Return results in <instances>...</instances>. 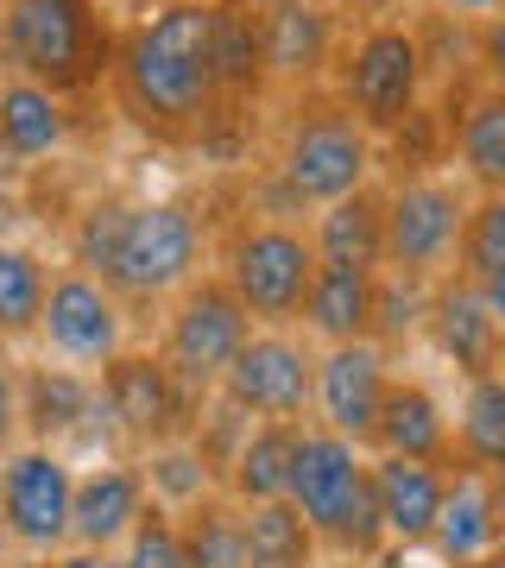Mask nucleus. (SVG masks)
Segmentation results:
<instances>
[{
  "label": "nucleus",
  "mask_w": 505,
  "mask_h": 568,
  "mask_svg": "<svg viewBox=\"0 0 505 568\" xmlns=\"http://www.w3.org/2000/svg\"><path fill=\"white\" fill-rule=\"evenodd\" d=\"M436 13H455V20H474V26H493V13H499L505 0H430Z\"/></svg>",
  "instance_id": "40"
},
{
  "label": "nucleus",
  "mask_w": 505,
  "mask_h": 568,
  "mask_svg": "<svg viewBox=\"0 0 505 568\" xmlns=\"http://www.w3.org/2000/svg\"><path fill=\"white\" fill-rule=\"evenodd\" d=\"M51 265L32 246H0V342H20L39 328Z\"/></svg>",
  "instance_id": "33"
},
{
  "label": "nucleus",
  "mask_w": 505,
  "mask_h": 568,
  "mask_svg": "<svg viewBox=\"0 0 505 568\" xmlns=\"http://www.w3.org/2000/svg\"><path fill=\"white\" fill-rule=\"evenodd\" d=\"M114 95L140 126L178 140L222 114V89L209 70V0H164L140 26H127L108 58Z\"/></svg>",
  "instance_id": "1"
},
{
  "label": "nucleus",
  "mask_w": 505,
  "mask_h": 568,
  "mask_svg": "<svg viewBox=\"0 0 505 568\" xmlns=\"http://www.w3.org/2000/svg\"><path fill=\"white\" fill-rule=\"evenodd\" d=\"M499 304H486L481 291L455 272L430 284V310H424V328L436 354H443L462 379H486V373H499Z\"/></svg>",
  "instance_id": "17"
},
{
  "label": "nucleus",
  "mask_w": 505,
  "mask_h": 568,
  "mask_svg": "<svg viewBox=\"0 0 505 568\" xmlns=\"http://www.w3.org/2000/svg\"><path fill=\"white\" fill-rule=\"evenodd\" d=\"M114 26L95 0H0V63L7 77L51 95H82L108 77Z\"/></svg>",
  "instance_id": "2"
},
{
  "label": "nucleus",
  "mask_w": 505,
  "mask_h": 568,
  "mask_svg": "<svg viewBox=\"0 0 505 568\" xmlns=\"http://www.w3.org/2000/svg\"><path fill=\"white\" fill-rule=\"evenodd\" d=\"M424 77H430L424 32H411L398 20H373L335 51V108L361 133L380 140L411 108H424Z\"/></svg>",
  "instance_id": "4"
},
{
  "label": "nucleus",
  "mask_w": 505,
  "mask_h": 568,
  "mask_svg": "<svg viewBox=\"0 0 505 568\" xmlns=\"http://www.w3.org/2000/svg\"><path fill=\"white\" fill-rule=\"evenodd\" d=\"M114 568H121V562H114Z\"/></svg>",
  "instance_id": "47"
},
{
  "label": "nucleus",
  "mask_w": 505,
  "mask_h": 568,
  "mask_svg": "<svg viewBox=\"0 0 505 568\" xmlns=\"http://www.w3.org/2000/svg\"><path fill=\"white\" fill-rule=\"evenodd\" d=\"M202 265V222L190 203H127L121 253H114V297H171Z\"/></svg>",
  "instance_id": "8"
},
{
  "label": "nucleus",
  "mask_w": 505,
  "mask_h": 568,
  "mask_svg": "<svg viewBox=\"0 0 505 568\" xmlns=\"http://www.w3.org/2000/svg\"><path fill=\"white\" fill-rule=\"evenodd\" d=\"M310 278H316V253H310L297 222L265 215V222H241L228 234L222 284L234 291V304L246 310L253 328H297Z\"/></svg>",
  "instance_id": "6"
},
{
  "label": "nucleus",
  "mask_w": 505,
  "mask_h": 568,
  "mask_svg": "<svg viewBox=\"0 0 505 568\" xmlns=\"http://www.w3.org/2000/svg\"><path fill=\"white\" fill-rule=\"evenodd\" d=\"M366 487H373V506H380L385 544H398V549L430 544V525H436V506H443V467L398 462V455H366Z\"/></svg>",
  "instance_id": "20"
},
{
  "label": "nucleus",
  "mask_w": 505,
  "mask_h": 568,
  "mask_svg": "<svg viewBox=\"0 0 505 568\" xmlns=\"http://www.w3.org/2000/svg\"><path fill=\"white\" fill-rule=\"evenodd\" d=\"M246 335H253V323H246V310L234 304V291H228L222 278H190L178 291L171 316H164L159 361L171 366V379H178L190 398H202V392H215L222 366L234 361V347H241Z\"/></svg>",
  "instance_id": "9"
},
{
  "label": "nucleus",
  "mask_w": 505,
  "mask_h": 568,
  "mask_svg": "<svg viewBox=\"0 0 505 568\" xmlns=\"http://www.w3.org/2000/svg\"><path fill=\"white\" fill-rule=\"evenodd\" d=\"M70 487L77 467L58 448H7L0 455V537L32 549V556H58L70 544Z\"/></svg>",
  "instance_id": "11"
},
{
  "label": "nucleus",
  "mask_w": 505,
  "mask_h": 568,
  "mask_svg": "<svg viewBox=\"0 0 505 568\" xmlns=\"http://www.w3.org/2000/svg\"><path fill=\"white\" fill-rule=\"evenodd\" d=\"M303 241L316 265H354V272H380L385 265V227H380V190L366 183L342 203L316 209V222L303 227Z\"/></svg>",
  "instance_id": "23"
},
{
  "label": "nucleus",
  "mask_w": 505,
  "mask_h": 568,
  "mask_svg": "<svg viewBox=\"0 0 505 568\" xmlns=\"http://www.w3.org/2000/svg\"><path fill=\"white\" fill-rule=\"evenodd\" d=\"M152 506L140 487L133 462H95L89 474H77L70 487V549H95L114 556L127 544V530L140 525V511Z\"/></svg>",
  "instance_id": "18"
},
{
  "label": "nucleus",
  "mask_w": 505,
  "mask_h": 568,
  "mask_svg": "<svg viewBox=\"0 0 505 568\" xmlns=\"http://www.w3.org/2000/svg\"><path fill=\"white\" fill-rule=\"evenodd\" d=\"M95 7H101V13H108V7H127V0H95Z\"/></svg>",
  "instance_id": "44"
},
{
  "label": "nucleus",
  "mask_w": 505,
  "mask_h": 568,
  "mask_svg": "<svg viewBox=\"0 0 505 568\" xmlns=\"http://www.w3.org/2000/svg\"><path fill=\"white\" fill-rule=\"evenodd\" d=\"M209 70L222 102H246L265 89V58H260V7L246 0H209Z\"/></svg>",
  "instance_id": "24"
},
{
  "label": "nucleus",
  "mask_w": 505,
  "mask_h": 568,
  "mask_svg": "<svg viewBox=\"0 0 505 568\" xmlns=\"http://www.w3.org/2000/svg\"><path fill=\"white\" fill-rule=\"evenodd\" d=\"M455 159L474 196H505V95L493 82L455 114Z\"/></svg>",
  "instance_id": "27"
},
{
  "label": "nucleus",
  "mask_w": 505,
  "mask_h": 568,
  "mask_svg": "<svg viewBox=\"0 0 505 568\" xmlns=\"http://www.w3.org/2000/svg\"><path fill=\"white\" fill-rule=\"evenodd\" d=\"M373 164H380L373 133H361L335 102H316V108H297V121L284 126L279 159H272V183L303 215V209H329L342 196H354V190H366Z\"/></svg>",
  "instance_id": "5"
},
{
  "label": "nucleus",
  "mask_w": 505,
  "mask_h": 568,
  "mask_svg": "<svg viewBox=\"0 0 505 568\" xmlns=\"http://www.w3.org/2000/svg\"><path fill=\"white\" fill-rule=\"evenodd\" d=\"M284 506L297 511L310 537L329 549H342L354 562L380 556L385 549V525L366 487V448L329 436V429H297L291 448V480H284Z\"/></svg>",
  "instance_id": "3"
},
{
  "label": "nucleus",
  "mask_w": 505,
  "mask_h": 568,
  "mask_svg": "<svg viewBox=\"0 0 505 568\" xmlns=\"http://www.w3.org/2000/svg\"><path fill=\"white\" fill-rule=\"evenodd\" d=\"M424 549L443 568H493V549H499V474H481V467L443 474V506H436Z\"/></svg>",
  "instance_id": "15"
},
{
  "label": "nucleus",
  "mask_w": 505,
  "mask_h": 568,
  "mask_svg": "<svg viewBox=\"0 0 505 568\" xmlns=\"http://www.w3.org/2000/svg\"><path fill=\"white\" fill-rule=\"evenodd\" d=\"M430 310V284L424 278H404V272H380L373 278V342H411L424 328Z\"/></svg>",
  "instance_id": "35"
},
{
  "label": "nucleus",
  "mask_w": 505,
  "mask_h": 568,
  "mask_svg": "<svg viewBox=\"0 0 505 568\" xmlns=\"http://www.w3.org/2000/svg\"><path fill=\"white\" fill-rule=\"evenodd\" d=\"M373 278L380 272H354V265H316V278L303 291L297 323L323 347L335 342H373Z\"/></svg>",
  "instance_id": "22"
},
{
  "label": "nucleus",
  "mask_w": 505,
  "mask_h": 568,
  "mask_svg": "<svg viewBox=\"0 0 505 568\" xmlns=\"http://www.w3.org/2000/svg\"><path fill=\"white\" fill-rule=\"evenodd\" d=\"M63 145H70V102L20 77L0 82V152L26 164V159H51Z\"/></svg>",
  "instance_id": "25"
},
{
  "label": "nucleus",
  "mask_w": 505,
  "mask_h": 568,
  "mask_svg": "<svg viewBox=\"0 0 505 568\" xmlns=\"http://www.w3.org/2000/svg\"><path fill=\"white\" fill-rule=\"evenodd\" d=\"M467 190H455L448 178H404L398 190L380 196V227H385V265L380 272H404V278L436 284L455 260L467 222Z\"/></svg>",
  "instance_id": "7"
},
{
  "label": "nucleus",
  "mask_w": 505,
  "mask_h": 568,
  "mask_svg": "<svg viewBox=\"0 0 505 568\" xmlns=\"http://www.w3.org/2000/svg\"><path fill=\"white\" fill-rule=\"evenodd\" d=\"M241 537H246V568H310L316 562V537H310V525H303L284 499L246 506Z\"/></svg>",
  "instance_id": "32"
},
{
  "label": "nucleus",
  "mask_w": 505,
  "mask_h": 568,
  "mask_svg": "<svg viewBox=\"0 0 505 568\" xmlns=\"http://www.w3.org/2000/svg\"><path fill=\"white\" fill-rule=\"evenodd\" d=\"M366 568H443L430 549H398V544H385L380 556H366Z\"/></svg>",
  "instance_id": "39"
},
{
  "label": "nucleus",
  "mask_w": 505,
  "mask_h": 568,
  "mask_svg": "<svg viewBox=\"0 0 505 568\" xmlns=\"http://www.w3.org/2000/svg\"><path fill=\"white\" fill-rule=\"evenodd\" d=\"M246 7H272V0H246Z\"/></svg>",
  "instance_id": "45"
},
{
  "label": "nucleus",
  "mask_w": 505,
  "mask_h": 568,
  "mask_svg": "<svg viewBox=\"0 0 505 568\" xmlns=\"http://www.w3.org/2000/svg\"><path fill=\"white\" fill-rule=\"evenodd\" d=\"M13 436H20V366L0 361V455L13 448Z\"/></svg>",
  "instance_id": "38"
},
{
  "label": "nucleus",
  "mask_w": 505,
  "mask_h": 568,
  "mask_svg": "<svg viewBox=\"0 0 505 568\" xmlns=\"http://www.w3.org/2000/svg\"><path fill=\"white\" fill-rule=\"evenodd\" d=\"M140 467V487H145V499L159 511H171V518H183L190 506H202L209 493H215V480H209V467H202V455L183 436H171V443H152L145 448V462H133Z\"/></svg>",
  "instance_id": "30"
},
{
  "label": "nucleus",
  "mask_w": 505,
  "mask_h": 568,
  "mask_svg": "<svg viewBox=\"0 0 505 568\" xmlns=\"http://www.w3.org/2000/svg\"><path fill=\"white\" fill-rule=\"evenodd\" d=\"M7 568H44V556H26V562H7Z\"/></svg>",
  "instance_id": "43"
},
{
  "label": "nucleus",
  "mask_w": 505,
  "mask_h": 568,
  "mask_svg": "<svg viewBox=\"0 0 505 568\" xmlns=\"http://www.w3.org/2000/svg\"><path fill=\"white\" fill-rule=\"evenodd\" d=\"M436 133H443V114H436V108H411V114L392 126V145H398V159H404V178H430Z\"/></svg>",
  "instance_id": "37"
},
{
  "label": "nucleus",
  "mask_w": 505,
  "mask_h": 568,
  "mask_svg": "<svg viewBox=\"0 0 505 568\" xmlns=\"http://www.w3.org/2000/svg\"><path fill=\"white\" fill-rule=\"evenodd\" d=\"M323 13H385L392 0H316Z\"/></svg>",
  "instance_id": "42"
},
{
  "label": "nucleus",
  "mask_w": 505,
  "mask_h": 568,
  "mask_svg": "<svg viewBox=\"0 0 505 568\" xmlns=\"http://www.w3.org/2000/svg\"><path fill=\"white\" fill-rule=\"evenodd\" d=\"M121 227H127V196H101L77 215L70 227V253H77V272L89 278H114V253H121Z\"/></svg>",
  "instance_id": "34"
},
{
  "label": "nucleus",
  "mask_w": 505,
  "mask_h": 568,
  "mask_svg": "<svg viewBox=\"0 0 505 568\" xmlns=\"http://www.w3.org/2000/svg\"><path fill=\"white\" fill-rule=\"evenodd\" d=\"M0 361H7V342H0Z\"/></svg>",
  "instance_id": "46"
},
{
  "label": "nucleus",
  "mask_w": 505,
  "mask_h": 568,
  "mask_svg": "<svg viewBox=\"0 0 505 568\" xmlns=\"http://www.w3.org/2000/svg\"><path fill=\"white\" fill-rule=\"evenodd\" d=\"M373 448L398 455V462L448 467V410L424 379H392L380 398V424H373Z\"/></svg>",
  "instance_id": "21"
},
{
  "label": "nucleus",
  "mask_w": 505,
  "mask_h": 568,
  "mask_svg": "<svg viewBox=\"0 0 505 568\" xmlns=\"http://www.w3.org/2000/svg\"><path fill=\"white\" fill-rule=\"evenodd\" d=\"M448 443L462 455V467H481V474H499L505 462V379L486 373V379H467L462 410H455V429Z\"/></svg>",
  "instance_id": "29"
},
{
  "label": "nucleus",
  "mask_w": 505,
  "mask_h": 568,
  "mask_svg": "<svg viewBox=\"0 0 505 568\" xmlns=\"http://www.w3.org/2000/svg\"><path fill=\"white\" fill-rule=\"evenodd\" d=\"M335 13H323L316 0H272L260 7V58L265 82H323L335 63Z\"/></svg>",
  "instance_id": "19"
},
{
  "label": "nucleus",
  "mask_w": 505,
  "mask_h": 568,
  "mask_svg": "<svg viewBox=\"0 0 505 568\" xmlns=\"http://www.w3.org/2000/svg\"><path fill=\"white\" fill-rule=\"evenodd\" d=\"M455 278H467L486 304L505 310V196H474L462 222V241H455V260H448Z\"/></svg>",
  "instance_id": "28"
},
{
  "label": "nucleus",
  "mask_w": 505,
  "mask_h": 568,
  "mask_svg": "<svg viewBox=\"0 0 505 568\" xmlns=\"http://www.w3.org/2000/svg\"><path fill=\"white\" fill-rule=\"evenodd\" d=\"M32 335L63 366H108L114 354H127V304L101 278L63 265L44 284V310H39V328Z\"/></svg>",
  "instance_id": "12"
},
{
  "label": "nucleus",
  "mask_w": 505,
  "mask_h": 568,
  "mask_svg": "<svg viewBox=\"0 0 505 568\" xmlns=\"http://www.w3.org/2000/svg\"><path fill=\"white\" fill-rule=\"evenodd\" d=\"M20 429H32L39 448L63 455V443H95V429L114 424L82 366H32V373H20Z\"/></svg>",
  "instance_id": "16"
},
{
  "label": "nucleus",
  "mask_w": 505,
  "mask_h": 568,
  "mask_svg": "<svg viewBox=\"0 0 505 568\" xmlns=\"http://www.w3.org/2000/svg\"><path fill=\"white\" fill-rule=\"evenodd\" d=\"M44 568H114V556H95V549H58V556H44Z\"/></svg>",
  "instance_id": "41"
},
{
  "label": "nucleus",
  "mask_w": 505,
  "mask_h": 568,
  "mask_svg": "<svg viewBox=\"0 0 505 568\" xmlns=\"http://www.w3.org/2000/svg\"><path fill=\"white\" fill-rule=\"evenodd\" d=\"M392 386L380 342H335L316 354L310 373V429H329L354 448H373V424H380V398Z\"/></svg>",
  "instance_id": "13"
},
{
  "label": "nucleus",
  "mask_w": 505,
  "mask_h": 568,
  "mask_svg": "<svg viewBox=\"0 0 505 568\" xmlns=\"http://www.w3.org/2000/svg\"><path fill=\"white\" fill-rule=\"evenodd\" d=\"M310 373H316V347H303L291 328H253L234 361L222 366V392L234 410L253 424H303L310 417Z\"/></svg>",
  "instance_id": "10"
},
{
  "label": "nucleus",
  "mask_w": 505,
  "mask_h": 568,
  "mask_svg": "<svg viewBox=\"0 0 505 568\" xmlns=\"http://www.w3.org/2000/svg\"><path fill=\"white\" fill-rule=\"evenodd\" d=\"M297 429H303V424H253V429H246V443L234 448V462H228V474H222V493H228L241 511L284 499Z\"/></svg>",
  "instance_id": "26"
},
{
  "label": "nucleus",
  "mask_w": 505,
  "mask_h": 568,
  "mask_svg": "<svg viewBox=\"0 0 505 568\" xmlns=\"http://www.w3.org/2000/svg\"><path fill=\"white\" fill-rule=\"evenodd\" d=\"M183 568H246V537H241V506L228 493H209L202 506L183 511Z\"/></svg>",
  "instance_id": "31"
},
{
  "label": "nucleus",
  "mask_w": 505,
  "mask_h": 568,
  "mask_svg": "<svg viewBox=\"0 0 505 568\" xmlns=\"http://www.w3.org/2000/svg\"><path fill=\"white\" fill-rule=\"evenodd\" d=\"M101 410H108V424H114V436H127V443H171V436H183V424H190V392L171 379V366L159 361V354H114V361L101 366Z\"/></svg>",
  "instance_id": "14"
},
{
  "label": "nucleus",
  "mask_w": 505,
  "mask_h": 568,
  "mask_svg": "<svg viewBox=\"0 0 505 568\" xmlns=\"http://www.w3.org/2000/svg\"><path fill=\"white\" fill-rule=\"evenodd\" d=\"M121 568H183V537H178V518L159 506L140 511V525L127 530L121 544Z\"/></svg>",
  "instance_id": "36"
}]
</instances>
